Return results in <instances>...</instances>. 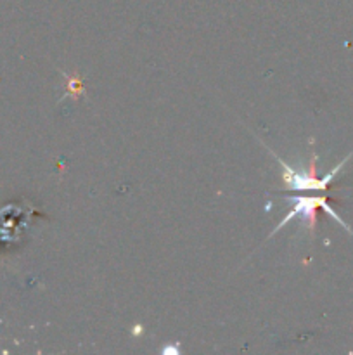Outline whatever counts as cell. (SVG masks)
Here are the masks:
<instances>
[{"mask_svg":"<svg viewBox=\"0 0 353 355\" xmlns=\"http://www.w3.org/2000/svg\"><path fill=\"white\" fill-rule=\"evenodd\" d=\"M266 149H269V151L275 156L277 162H279V165L282 166L284 184H286L291 191H301V193H305V191H325L327 189L329 184H331L332 180L336 179V175L339 173V170H341L343 166L346 165V162L352 158V153H350V155L346 156V158L343 159L339 165H336L331 172L325 173L324 177H317V172H315V156H311V162H310V166H308V170H294L293 166L287 165L282 158H279V156H277L272 149L270 148H266Z\"/></svg>","mask_w":353,"mask_h":355,"instance_id":"1","label":"cell"},{"mask_svg":"<svg viewBox=\"0 0 353 355\" xmlns=\"http://www.w3.org/2000/svg\"><path fill=\"white\" fill-rule=\"evenodd\" d=\"M80 94H83L82 80L76 78V76H66V94H64V97H68V96L80 97Z\"/></svg>","mask_w":353,"mask_h":355,"instance_id":"3","label":"cell"},{"mask_svg":"<svg viewBox=\"0 0 353 355\" xmlns=\"http://www.w3.org/2000/svg\"><path fill=\"white\" fill-rule=\"evenodd\" d=\"M289 201H291V205H293V208L287 211L286 217L279 222V225H277V227L270 232L269 238H272L273 234H277V232H279L280 229L287 224V222L293 220V218H301V220L308 225L310 232H314L315 225H317V208H322V210H324L329 217L334 218L336 222H339V224H341L343 227H345L346 231L353 236V231L348 227V225H346V222L343 220V218L339 217L334 210H332L331 205H329L327 198H324V196H310V198L296 196V198H289Z\"/></svg>","mask_w":353,"mask_h":355,"instance_id":"2","label":"cell"}]
</instances>
